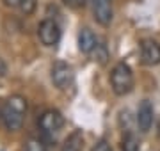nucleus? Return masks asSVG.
I'll list each match as a JSON object with an SVG mask.
<instances>
[{
    "label": "nucleus",
    "mask_w": 160,
    "mask_h": 151,
    "mask_svg": "<svg viewBox=\"0 0 160 151\" xmlns=\"http://www.w3.org/2000/svg\"><path fill=\"white\" fill-rule=\"evenodd\" d=\"M38 126H39L41 134L45 135V137L53 139V137L62 130L64 116L59 110H55V109H48V110H45L39 116V119H38Z\"/></svg>",
    "instance_id": "obj_3"
},
{
    "label": "nucleus",
    "mask_w": 160,
    "mask_h": 151,
    "mask_svg": "<svg viewBox=\"0 0 160 151\" xmlns=\"http://www.w3.org/2000/svg\"><path fill=\"white\" fill-rule=\"evenodd\" d=\"M92 57V61H96L98 64H107V61H109V48H107V45H105V41H98V45L94 46V50H92L91 53H89Z\"/></svg>",
    "instance_id": "obj_12"
},
{
    "label": "nucleus",
    "mask_w": 160,
    "mask_h": 151,
    "mask_svg": "<svg viewBox=\"0 0 160 151\" xmlns=\"http://www.w3.org/2000/svg\"><path fill=\"white\" fill-rule=\"evenodd\" d=\"M84 148V135L80 130H75L69 134V137L64 140L62 144V149L61 151H82Z\"/></svg>",
    "instance_id": "obj_10"
},
{
    "label": "nucleus",
    "mask_w": 160,
    "mask_h": 151,
    "mask_svg": "<svg viewBox=\"0 0 160 151\" xmlns=\"http://www.w3.org/2000/svg\"><path fill=\"white\" fill-rule=\"evenodd\" d=\"M66 6L69 7H80V6H84L86 4V0H62Z\"/></svg>",
    "instance_id": "obj_16"
},
{
    "label": "nucleus",
    "mask_w": 160,
    "mask_h": 151,
    "mask_svg": "<svg viewBox=\"0 0 160 151\" xmlns=\"http://www.w3.org/2000/svg\"><path fill=\"white\" fill-rule=\"evenodd\" d=\"M158 135H160V123H158Z\"/></svg>",
    "instance_id": "obj_18"
},
{
    "label": "nucleus",
    "mask_w": 160,
    "mask_h": 151,
    "mask_svg": "<svg viewBox=\"0 0 160 151\" xmlns=\"http://www.w3.org/2000/svg\"><path fill=\"white\" fill-rule=\"evenodd\" d=\"M27 114V100L20 94H12L7 100H0V123L6 130L16 132L25 121Z\"/></svg>",
    "instance_id": "obj_1"
},
{
    "label": "nucleus",
    "mask_w": 160,
    "mask_h": 151,
    "mask_svg": "<svg viewBox=\"0 0 160 151\" xmlns=\"http://www.w3.org/2000/svg\"><path fill=\"white\" fill-rule=\"evenodd\" d=\"M153 117H155V110H153L151 101L149 100H142L141 105H139V109H137V117H135L137 126L142 134H148L149 130H151V126H153Z\"/></svg>",
    "instance_id": "obj_8"
},
{
    "label": "nucleus",
    "mask_w": 160,
    "mask_h": 151,
    "mask_svg": "<svg viewBox=\"0 0 160 151\" xmlns=\"http://www.w3.org/2000/svg\"><path fill=\"white\" fill-rule=\"evenodd\" d=\"M141 61L146 66H158L160 64V45L155 39L141 41Z\"/></svg>",
    "instance_id": "obj_7"
},
{
    "label": "nucleus",
    "mask_w": 160,
    "mask_h": 151,
    "mask_svg": "<svg viewBox=\"0 0 160 151\" xmlns=\"http://www.w3.org/2000/svg\"><path fill=\"white\" fill-rule=\"evenodd\" d=\"M123 151H141V142L133 132H126L123 137Z\"/></svg>",
    "instance_id": "obj_13"
},
{
    "label": "nucleus",
    "mask_w": 160,
    "mask_h": 151,
    "mask_svg": "<svg viewBox=\"0 0 160 151\" xmlns=\"http://www.w3.org/2000/svg\"><path fill=\"white\" fill-rule=\"evenodd\" d=\"M6 71H7V68H6V62H4V59L0 57V75H6Z\"/></svg>",
    "instance_id": "obj_17"
},
{
    "label": "nucleus",
    "mask_w": 160,
    "mask_h": 151,
    "mask_svg": "<svg viewBox=\"0 0 160 151\" xmlns=\"http://www.w3.org/2000/svg\"><path fill=\"white\" fill-rule=\"evenodd\" d=\"M23 151H48V148L39 139H29L23 146Z\"/></svg>",
    "instance_id": "obj_14"
},
{
    "label": "nucleus",
    "mask_w": 160,
    "mask_h": 151,
    "mask_svg": "<svg viewBox=\"0 0 160 151\" xmlns=\"http://www.w3.org/2000/svg\"><path fill=\"white\" fill-rule=\"evenodd\" d=\"M4 4L12 9H20L23 14H32L38 7V0H4Z\"/></svg>",
    "instance_id": "obj_11"
},
{
    "label": "nucleus",
    "mask_w": 160,
    "mask_h": 151,
    "mask_svg": "<svg viewBox=\"0 0 160 151\" xmlns=\"http://www.w3.org/2000/svg\"><path fill=\"white\" fill-rule=\"evenodd\" d=\"M38 37L45 46H55L61 41V27L55 20L46 18L38 27Z\"/></svg>",
    "instance_id": "obj_5"
},
{
    "label": "nucleus",
    "mask_w": 160,
    "mask_h": 151,
    "mask_svg": "<svg viewBox=\"0 0 160 151\" xmlns=\"http://www.w3.org/2000/svg\"><path fill=\"white\" fill-rule=\"evenodd\" d=\"M92 7V16L102 27H109L114 16L112 9V0H91Z\"/></svg>",
    "instance_id": "obj_6"
},
{
    "label": "nucleus",
    "mask_w": 160,
    "mask_h": 151,
    "mask_svg": "<svg viewBox=\"0 0 160 151\" xmlns=\"http://www.w3.org/2000/svg\"><path fill=\"white\" fill-rule=\"evenodd\" d=\"M98 41L100 39L94 36V32H92L91 29H87V27L80 29V32H78V50L82 53L89 55V53L94 50V46L98 45Z\"/></svg>",
    "instance_id": "obj_9"
},
{
    "label": "nucleus",
    "mask_w": 160,
    "mask_h": 151,
    "mask_svg": "<svg viewBox=\"0 0 160 151\" xmlns=\"http://www.w3.org/2000/svg\"><path fill=\"white\" fill-rule=\"evenodd\" d=\"M91 151H112V148H110V144L105 139H102V140H98L96 144L92 146Z\"/></svg>",
    "instance_id": "obj_15"
},
{
    "label": "nucleus",
    "mask_w": 160,
    "mask_h": 151,
    "mask_svg": "<svg viewBox=\"0 0 160 151\" xmlns=\"http://www.w3.org/2000/svg\"><path fill=\"white\" fill-rule=\"evenodd\" d=\"M52 82L61 91H68L69 87H73L75 84L73 68L68 62H64V61H57L52 66Z\"/></svg>",
    "instance_id": "obj_4"
},
{
    "label": "nucleus",
    "mask_w": 160,
    "mask_h": 151,
    "mask_svg": "<svg viewBox=\"0 0 160 151\" xmlns=\"http://www.w3.org/2000/svg\"><path fill=\"white\" fill-rule=\"evenodd\" d=\"M110 87L118 96L130 94L133 89V71L128 64L118 62L110 71Z\"/></svg>",
    "instance_id": "obj_2"
}]
</instances>
